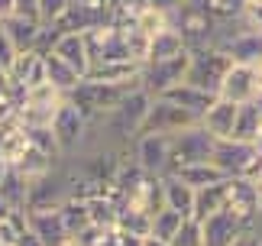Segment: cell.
<instances>
[{"label": "cell", "mask_w": 262, "mask_h": 246, "mask_svg": "<svg viewBox=\"0 0 262 246\" xmlns=\"http://www.w3.org/2000/svg\"><path fill=\"white\" fill-rule=\"evenodd\" d=\"M210 162L224 172V178H236V175L256 178V172L262 169V146L246 142V139H236V136H227V139L214 142Z\"/></svg>", "instance_id": "obj_1"}, {"label": "cell", "mask_w": 262, "mask_h": 246, "mask_svg": "<svg viewBox=\"0 0 262 246\" xmlns=\"http://www.w3.org/2000/svg\"><path fill=\"white\" fill-rule=\"evenodd\" d=\"M168 19H172V29L181 36V46H185L188 55L204 52V49H214V43H217V23L204 13V10H198L191 4H181L175 13H168Z\"/></svg>", "instance_id": "obj_2"}, {"label": "cell", "mask_w": 262, "mask_h": 246, "mask_svg": "<svg viewBox=\"0 0 262 246\" xmlns=\"http://www.w3.org/2000/svg\"><path fill=\"white\" fill-rule=\"evenodd\" d=\"M129 88H133V85H100V81L81 78L65 97H68V100H75L78 110H81L88 120H97V117L110 114V110L120 104V97H123Z\"/></svg>", "instance_id": "obj_3"}, {"label": "cell", "mask_w": 262, "mask_h": 246, "mask_svg": "<svg viewBox=\"0 0 262 246\" xmlns=\"http://www.w3.org/2000/svg\"><path fill=\"white\" fill-rule=\"evenodd\" d=\"M172 136L175 133H139L129 142V156L146 175H168L172 172Z\"/></svg>", "instance_id": "obj_4"}, {"label": "cell", "mask_w": 262, "mask_h": 246, "mask_svg": "<svg viewBox=\"0 0 262 246\" xmlns=\"http://www.w3.org/2000/svg\"><path fill=\"white\" fill-rule=\"evenodd\" d=\"M88 123H91V120L81 114V110H78L75 100L65 97L62 104H58L52 123H49V130H52L58 149H62V159L75 156V152L81 149V142H84V136H88Z\"/></svg>", "instance_id": "obj_5"}, {"label": "cell", "mask_w": 262, "mask_h": 246, "mask_svg": "<svg viewBox=\"0 0 262 246\" xmlns=\"http://www.w3.org/2000/svg\"><path fill=\"white\" fill-rule=\"evenodd\" d=\"M214 136L194 123V127H185L172 136V172L185 169V166H198V162H210V152H214ZM168 172V175H172Z\"/></svg>", "instance_id": "obj_6"}, {"label": "cell", "mask_w": 262, "mask_h": 246, "mask_svg": "<svg viewBox=\"0 0 262 246\" xmlns=\"http://www.w3.org/2000/svg\"><path fill=\"white\" fill-rule=\"evenodd\" d=\"M233 65L230 55L224 49H204V52H194L188 55V71H185V81L188 85H194L201 91H210V94H217L220 91V81H224L227 68Z\"/></svg>", "instance_id": "obj_7"}, {"label": "cell", "mask_w": 262, "mask_h": 246, "mask_svg": "<svg viewBox=\"0 0 262 246\" xmlns=\"http://www.w3.org/2000/svg\"><path fill=\"white\" fill-rule=\"evenodd\" d=\"M227 211L243 223V227H256L259 223V214H262V188L256 178H246V175H236V178H227Z\"/></svg>", "instance_id": "obj_8"}, {"label": "cell", "mask_w": 262, "mask_h": 246, "mask_svg": "<svg viewBox=\"0 0 262 246\" xmlns=\"http://www.w3.org/2000/svg\"><path fill=\"white\" fill-rule=\"evenodd\" d=\"M185 71H188V52H181L175 58H162V61H143L139 75H136V85L143 91H149L152 97H159L172 85L185 81Z\"/></svg>", "instance_id": "obj_9"}, {"label": "cell", "mask_w": 262, "mask_h": 246, "mask_svg": "<svg viewBox=\"0 0 262 246\" xmlns=\"http://www.w3.org/2000/svg\"><path fill=\"white\" fill-rule=\"evenodd\" d=\"M84 46L91 55V65H100V61H117V58H129L126 55V43H123V29L114 26L110 19L84 29Z\"/></svg>", "instance_id": "obj_10"}, {"label": "cell", "mask_w": 262, "mask_h": 246, "mask_svg": "<svg viewBox=\"0 0 262 246\" xmlns=\"http://www.w3.org/2000/svg\"><path fill=\"white\" fill-rule=\"evenodd\" d=\"M194 123H198V117L191 114V110H181L178 104H172V100H165V97H152L139 133H178L185 127H194Z\"/></svg>", "instance_id": "obj_11"}, {"label": "cell", "mask_w": 262, "mask_h": 246, "mask_svg": "<svg viewBox=\"0 0 262 246\" xmlns=\"http://www.w3.org/2000/svg\"><path fill=\"white\" fill-rule=\"evenodd\" d=\"M26 227L39 240V246H65L68 227L58 208H26Z\"/></svg>", "instance_id": "obj_12"}, {"label": "cell", "mask_w": 262, "mask_h": 246, "mask_svg": "<svg viewBox=\"0 0 262 246\" xmlns=\"http://www.w3.org/2000/svg\"><path fill=\"white\" fill-rule=\"evenodd\" d=\"M217 97L224 100H233V104H246V100L256 97V68L253 65H230L224 81H220V91Z\"/></svg>", "instance_id": "obj_13"}, {"label": "cell", "mask_w": 262, "mask_h": 246, "mask_svg": "<svg viewBox=\"0 0 262 246\" xmlns=\"http://www.w3.org/2000/svg\"><path fill=\"white\" fill-rule=\"evenodd\" d=\"M10 85L13 88H36V85H46V61H42V52L39 49H23L16 52L13 65H10Z\"/></svg>", "instance_id": "obj_14"}, {"label": "cell", "mask_w": 262, "mask_h": 246, "mask_svg": "<svg viewBox=\"0 0 262 246\" xmlns=\"http://www.w3.org/2000/svg\"><path fill=\"white\" fill-rule=\"evenodd\" d=\"M236 110L239 104H233V100H224V97H214L210 100V107L201 114V127H204L214 139H227L233 136V123H236Z\"/></svg>", "instance_id": "obj_15"}, {"label": "cell", "mask_w": 262, "mask_h": 246, "mask_svg": "<svg viewBox=\"0 0 262 246\" xmlns=\"http://www.w3.org/2000/svg\"><path fill=\"white\" fill-rule=\"evenodd\" d=\"M201 230H204V246H233V240L246 227L230 211H217V214L201 220Z\"/></svg>", "instance_id": "obj_16"}, {"label": "cell", "mask_w": 262, "mask_h": 246, "mask_svg": "<svg viewBox=\"0 0 262 246\" xmlns=\"http://www.w3.org/2000/svg\"><path fill=\"white\" fill-rule=\"evenodd\" d=\"M49 52H55L65 65H72L81 78L91 71V55H88V46H84V36L81 33H62V36H55V43L49 46Z\"/></svg>", "instance_id": "obj_17"}, {"label": "cell", "mask_w": 262, "mask_h": 246, "mask_svg": "<svg viewBox=\"0 0 262 246\" xmlns=\"http://www.w3.org/2000/svg\"><path fill=\"white\" fill-rule=\"evenodd\" d=\"M123 204L129 208H139L146 214H156L162 208V178L159 175H143L136 184H129L123 191Z\"/></svg>", "instance_id": "obj_18"}, {"label": "cell", "mask_w": 262, "mask_h": 246, "mask_svg": "<svg viewBox=\"0 0 262 246\" xmlns=\"http://www.w3.org/2000/svg\"><path fill=\"white\" fill-rule=\"evenodd\" d=\"M139 75V61L133 58H117V61H100V65H91V71L84 78L100 81V85H136Z\"/></svg>", "instance_id": "obj_19"}, {"label": "cell", "mask_w": 262, "mask_h": 246, "mask_svg": "<svg viewBox=\"0 0 262 246\" xmlns=\"http://www.w3.org/2000/svg\"><path fill=\"white\" fill-rule=\"evenodd\" d=\"M159 97L172 100V104H178L181 110H191V114L201 120V114L210 107V100H214L217 94H210V91H201V88H194V85H188V81H178V85H172L168 91H162Z\"/></svg>", "instance_id": "obj_20"}, {"label": "cell", "mask_w": 262, "mask_h": 246, "mask_svg": "<svg viewBox=\"0 0 262 246\" xmlns=\"http://www.w3.org/2000/svg\"><path fill=\"white\" fill-rule=\"evenodd\" d=\"M4 33L13 39V46L23 52V49H39V43H42V29L46 23H39V19H29V16H19L13 13L10 19H4Z\"/></svg>", "instance_id": "obj_21"}, {"label": "cell", "mask_w": 262, "mask_h": 246, "mask_svg": "<svg viewBox=\"0 0 262 246\" xmlns=\"http://www.w3.org/2000/svg\"><path fill=\"white\" fill-rule=\"evenodd\" d=\"M162 204L178 211L181 217H191V211H194V188L185 184L178 175H162Z\"/></svg>", "instance_id": "obj_22"}, {"label": "cell", "mask_w": 262, "mask_h": 246, "mask_svg": "<svg viewBox=\"0 0 262 246\" xmlns=\"http://www.w3.org/2000/svg\"><path fill=\"white\" fill-rule=\"evenodd\" d=\"M217 211H227V178L194 191V211H191V217L204 220V217H210V214H217Z\"/></svg>", "instance_id": "obj_23"}, {"label": "cell", "mask_w": 262, "mask_h": 246, "mask_svg": "<svg viewBox=\"0 0 262 246\" xmlns=\"http://www.w3.org/2000/svg\"><path fill=\"white\" fill-rule=\"evenodd\" d=\"M42 61H46V81L52 85L55 91H62V94H68L78 81H81V75L72 68V65H65L62 58H58L55 52H42Z\"/></svg>", "instance_id": "obj_24"}, {"label": "cell", "mask_w": 262, "mask_h": 246, "mask_svg": "<svg viewBox=\"0 0 262 246\" xmlns=\"http://www.w3.org/2000/svg\"><path fill=\"white\" fill-rule=\"evenodd\" d=\"M97 23H104V19H97L94 13H91V10L78 7L75 0H72V4L65 7V13H62V16H58L55 23H52V29H55L58 36H62V33H84V29L97 26Z\"/></svg>", "instance_id": "obj_25"}, {"label": "cell", "mask_w": 262, "mask_h": 246, "mask_svg": "<svg viewBox=\"0 0 262 246\" xmlns=\"http://www.w3.org/2000/svg\"><path fill=\"white\" fill-rule=\"evenodd\" d=\"M185 52V46H181V36L175 33L172 26L159 29L156 36H149V58L146 61H162V58H175Z\"/></svg>", "instance_id": "obj_26"}, {"label": "cell", "mask_w": 262, "mask_h": 246, "mask_svg": "<svg viewBox=\"0 0 262 246\" xmlns=\"http://www.w3.org/2000/svg\"><path fill=\"white\" fill-rule=\"evenodd\" d=\"M259 127H262V114L256 107V97L239 104L236 110V123H233V136L236 139H246V142H256L259 139Z\"/></svg>", "instance_id": "obj_27"}, {"label": "cell", "mask_w": 262, "mask_h": 246, "mask_svg": "<svg viewBox=\"0 0 262 246\" xmlns=\"http://www.w3.org/2000/svg\"><path fill=\"white\" fill-rule=\"evenodd\" d=\"M0 201H4L10 211H26V204H29V181L19 175L16 169H10L7 181L0 184Z\"/></svg>", "instance_id": "obj_28"}, {"label": "cell", "mask_w": 262, "mask_h": 246, "mask_svg": "<svg viewBox=\"0 0 262 246\" xmlns=\"http://www.w3.org/2000/svg\"><path fill=\"white\" fill-rule=\"evenodd\" d=\"M172 175H178L185 184H191V188H207V184H217V181H224V172H220L214 162H198V166H185V169H178L172 172Z\"/></svg>", "instance_id": "obj_29"}, {"label": "cell", "mask_w": 262, "mask_h": 246, "mask_svg": "<svg viewBox=\"0 0 262 246\" xmlns=\"http://www.w3.org/2000/svg\"><path fill=\"white\" fill-rule=\"evenodd\" d=\"M185 4L204 10L214 23H230V19L243 16V0H185Z\"/></svg>", "instance_id": "obj_30"}, {"label": "cell", "mask_w": 262, "mask_h": 246, "mask_svg": "<svg viewBox=\"0 0 262 246\" xmlns=\"http://www.w3.org/2000/svg\"><path fill=\"white\" fill-rule=\"evenodd\" d=\"M149 223H152V214H146V211H139V208H129V204H120L114 227H117V230H123V233H136V237H146V233H149Z\"/></svg>", "instance_id": "obj_31"}, {"label": "cell", "mask_w": 262, "mask_h": 246, "mask_svg": "<svg viewBox=\"0 0 262 246\" xmlns=\"http://www.w3.org/2000/svg\"><path fill=\"white\" fill-rule=\"evenodd\" d=\"M58 214H62L65 227H68V237H75L81 227H88L91 217H88V201L84 198H75V194H68V198L58 204Z\"/></svg>", "instance_id": "obj_32"}, {"label": "cell", "mask_w": 262, "mask_h": 246, "mask_svg": "<svg viewBox=\"0 0 262 246\" xmlns=\"http://www.w3.org/2000/svg\"><path fill=\"white\" fill-rule=\"evenodd\" d=\"M181 214L178 211H172V208H159L156 214H152V223H149V237H156V240H162V243H172V237L178 233V227H181Z\"/></svg>", "instance_id": "obj_33"}, {"label": "cell", "mask_w": 262, "mask_h": 246, "mask_svg": "<svg viewBox=\"0 0 262 246\" xmlns=\"http://www.w3.org/2000/svg\"><path fill=\"white\" fill-rule=\"evenodd\" d=\"M165 26H172V19H168L165 10H156V7H149L146 13H139L136 23H133V29H139V33H146V36H156L159 29H165Z\"/></svg>", "instance_id": "obj_34"}, {"label": "cell", "mask_w": 262, "mask_h": 246, "mask_svg": "<svg viewBox=\"0 0 262 246\" xmlns=\"http://www.w3.org/2000/svg\"><path fill=\"white\" fill-rule=\"evenodd\" d=\"M168 246H204V230H201V220L185 217Z\"/></svg>", "instance_id": "obj_35"}, {"label": "cell", "mask_w": 262, "mask_h": 246, "mask_svg": "<svg viewBox=\"0 0 262 246\" xmlns=\"http://www.w3.org/2000/svg\"><path fill=\"white\" fill-rule=\"evenodd\" d=\"M26 136H29V142H33L36 149H42L46 156L62 159V149H58V142H55V136H52L49 127H26Z\"/></svg>", "instance_id": "obj_36"}, {"label": "cell", "mask_w": 262, "mask_h": 246, "mask_svg": "<svg viewBox=\"0 0 262 246\" xmlns=\"http://www.w3.org/2000/svg\"><path fill=\"white\" fill-rule=\"evenodd\" d=\"M123 43H126V55L133 58V61H139V65H143V61L149 58V36H146V33H139V29L129 26L126 33H123Z\"/></svg>", "instance_id": "obj_37"}, {"label": "cell", "mask_w": 262, "mask_h": 246, "mask_svg": "<svg viewBox=\"0 0 262 246\" xmlns=\"http://www.w3.org/2000/svg\"><path fill=\"white\" fill-rule=\"evenodd\" d=\"M68 4H72V0H39V19H42L46 26H52L55 19L65 13Z\"/></svg>", "instance_id": "obj_38"}, {"label": "cell", "mask_w": 262, "mask_h": 246, "mask_svg": "<svg viewBox=\"0 0 262 246\" xmlns=\"http://www.w3.org/2000/svg\"><path fill=\"white\" fill-rule=\"evenodd\" d=\"M104 233H107V227H97V223H88V227H81L75 233V243L78 246H100V240H104Z\"/></svg>", "instance_id": "obj_39"}, {"label": "cell", "mask_w": 262, "mask_h": 246, "mask_svg": "<svg viewBox=\"0 0 262 246\" xmlns=\"http://www.w3.org/2000/svg\"><path fill=\"white\" fill-rule=\"evenodd\" d=\"M16 52H19V49L13 46V39L4 33V26H0V68H4V71H10V65H13Z\"/></svg>", "instance_id": "obj_40"}, {"label": "cell", "mask_w": 262, "mask_h": 246, "mask_svg": "<svg viewBox=\"0 0 262 246\" xmlns=\"http://www.w3.org/2000/svg\"><path fill=\"white\" fill-rule=\"evenodd\" d=\"M78 7H84V10H91L97 19H107L110 16V7H114V0H75Z\"/></svg>", "instance_id": "obj_41"}, {"label": "cell", "mask_w": 262, "mask_h": 246, "mask_svg": "<svg viewBox=\"0 0 262 246\" xmlns=\"http://www.w3.org/2000/svg\"><path fill=\"white\" fill-rule=\"evenodd\" d=\"M233 246H262V227L256 223V227L243 230V233H239V237L233 240Z\"/></svg>", "instance_id": "obj_42"}, {"label": "cell", "mask_w": 262, "mask_h": 246, "mask_svg": "<svg viewBox=\"0 0 262 246\" xmlns=\"http://www.w3.org/2000/svg\"><path fill=\"white\" fill-rule=\"evenodd\" d=\"M16 4V13L19 16H29V19H39V0H13ZM42 23V19H39Z\"/></svg>", "instance_id": "obj_43"}, {"label": "cell", "mask_w": 262, "mask_h": 246, "mask_svg": "<svg viewBox=\"0 0 262 246\" xmlns=\"http://www.w3.org/2000/svg\"><path fill=\"white\" fill-rule=\"evenodd\" d=\"M149 4H152L156 10H165V13H175V10L185 4V0H149Z\"/></svg>", "instance_id": "obj_44"}, {"label": "cell", "mask_w": 262, "mask_h": 246, "mask_svg": "<svg viewBox=\"0 0 262 246\" xmlns=\"http://www.w3.org/2000/svg\"><path fill=\"white\" fill-rule=\"evenodd\" d=\"M13 13H16V4H13V0H0V23L10 19Z\"/></svg>", "instance_id": "obj_45"}, {"label": "cell", "mask_w": 262, "mask_h": 246, "mask_svg": "<svg viewBox=\"0 0 262 246\" xmlns=\"http://www.w3.org/2000/svg\"><path fill=\"white\" fill-rule=\"evenodd\" d=\"M7 91H10V75H7L4 68H0V97H4Z\"/></svg>", "instance_id": "obj_46"}, {"label": "cell", "mask_w": 262, "mask_h": 246, "mask_svg": "<svg viewBox=\"0 0 262 246\" xmlns=\"http://www.w3.org/2000/svg\"><path fill=\"white\" fill-rule=\"evenodd\" d=\"M10 169H13V166H10V162H7L4 156H0V184L7 181V175H10Z\"/></svg>", "instance_id": "obj_47"}, {"label": "cell", "mask_w": 262, "mask_h": 246, "mask_svg": "<svg viewBox=\"0 0 262 246\" xmlns=\"http://www.w3.org/2000/svg\"><path fill=\"white\" fill-rule=\"evenodd\" d=\"M256 94H262V61L256 65Z\"/></svg>", "instance_id": "obj_48"}, {"label": "cell", "mask_w": 262, "mask_h": 246, "mask_svg": "<svg viewBox=\"0 0 262 246\" xmlns=\"http://www.w3.org/2000/svg\"><path fill=\"white\" fill-rule=\"evenodd\" d=\"M143 246H168V243H162V240H156V237H149V233H146V237H143Z\"/></svg>", "instance_id": "obj_49"}, {"label": "cell", "mask_w": 262, "mask_h": 246, "mask_svg": "<svg viewBox=\"0 0 262 246\" xmlns=\"http://www.w3.org/2000/svg\"><path fill=\"white\" fill-rule=\"evenodd\" d=\"M249 7H262V0H243V10H249Z\"/></svg>", "instance_id": "obj_50"}, {"label": "cell", "mask_w": 262, "mask_h": 246, "mask_svg": "<svg viewBox=\"0 0 262 246\" xmlns=\"http://www.w3.org/2000/svg\"><path fill=\"white\" fill-rule=\"evenodd\" d=\"M256 146H262V127H259V139H256Z\"/></svg>", "instance_id": "obj_51"}]
</instances>
